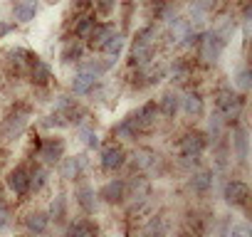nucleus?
<instances>
[{"label":"nucleus","mask_w":252,"mask_h":237,"mask_svg":"<svg viewBox=\"0 0 252 237\" xmlns=\"http://www.w3.org/2000/svg\"><path fill=\"white\" fill-rule=\"evenodd\" d=\"M131 121H134V129L136 131H141V134L151 131L154 124H156V106H154V101L144 104L136 114H131Z\"/></svg>","instance_id":"4"},{"label":"nucleus","mask_w":252,"mask_h":237,"mask_svg":"<svg viewBox=\"0 0 252 237\" xmlns=\"http://www.w3.org/2000/svg\"><path fill=\"white\" fill-rule=\"evenodd\" d=\"M161 111H163V116H176V111H178V96H173V94H166L163 99H161Z\"/></svg>","instance_id":"27"},{"label":"nucleus","mask_w":252,"mask_h":237,"mask_svg":"<svg viewBox=\"0 0 252 237\" xmlns=\"http://www.w3.org/2000/svg\"><path fill=\"white\" fill-rule=\"evenodd\" d=\"M45 180H47V173H45L42 168H35V171L30 173V190H40V188L45 185Z\"/></svg>","instance_id":"29"},{"label":"nucleus","mask_w":252,"mask_h":237,"mask_svg":"<svg viewBox=\"0 0 252 237\" xmlns=\"http://www.w3.org/2000/svg\"><path fill=\"white\" fill-rule=\"evenodd\" d=\"M10 57H13V62L23 69V67H30V62L35 59V55H30L28 50H23V47H15V50H10Z\"/></svg>","instance_id":"26"},{"label":"nucleus","mask_w":252,"mask_h":237,"mask_svg":"<svg viewBox=\"0 0 252 237\" xmlns=\"http://www.w3.org/2000/svg\"><path fill=\"white\" fill-rule=\"evenodd\" d=\"M124 195H126V183H124L121 178L109 180V183L99 190V198H104L106 203H121V200H124Z\"/></svg>","instance_id":"9"},{"label":"nucleus","mask_w":252,"mask_h":237,"mask_svg":"<svg viewBox=\"0 0 252 237\" xmlns=\"http://www.w3.org/2000/svg\"><path fill=\"white\" fill-rule=\"evenodd\" d=\"M101 50L106 52V57H109V59H114V62H116V59H119V55H121V50H124V35H121V32H114V35L106 40V45H104Z\"/></svg>","instance_id":"17"},{"label":"nucleus","mask_w":252,"mask_h":237,"mask_svg":"<svg viewBox=\"0 0 252 237\" xmlns=\"http://www.w3.org/2000/svg\"><path fill=\"white\" fill-rule=\"evenodd\" d=\"M183 111H186L188 116H200V114H203V99H200L198 91H188V94L183 96Z\"/></svg>","instance_id":"16"},{"label":"nucleus","mask_w":252,"mask_h":237,"mask_svg":"<svg viewBox=\"0 0 252 237\" xmlns=\"http://www.w3.org/2000/svg\"><path fill=\"white\" fill-rule=\"evenodd\" d=\"M111 35H114V25H94V30H92L89 37H87V40H89V47L101 50Z\"/></svg>","instance_id":"11"},{"label":"nucleus","mask_w":252,"mask_h":237,"mask_svg":"<svg viewBox=\"0 0 252 237\" xmlns=\"http://www.w3.org/2000/svg\"><path fill=\"white\" fill-rule=\"evenodd\" d=\"M166 235V227H163V220L161 217H151L144 227V237H163Z\"/></svg>","instance_id":"25"},{"label":"nucleus","mask_w":252,"mask_h":237,"mask_svg":"<svg viewBox=\"0 0 252 237\" xmlns=\"http://www.w3.org/2000/svg\"><path fill=\"white\" fill-rule=\"evenodd\" d=\"M67 237H96V227L89 220H77V222L69 225Z\"/></svg>","instance_id":"15"},{"label":"nucleus","mask_w":252,"mask_h":237,"mask_svg":"<svg viewBox=\"0 0 252 237\" xmlns=\"http://www.w3.org/2000/svg\"><path fill=\"white\" fill-rule=\"evenodd\" d=\"M8 185H10V190H13L15 195L30 193V171H28V168H15V171H10Z\"/></svg>","instance_id":"8"},{"label":"nucleus","mask_w":252,"mask_h":237,"mask_svg":"<svg viewBox=\"0 0 252 237\" xmlns=\"http://www.w3.org/2000/svg\"><path fill=\"white\" fill-rule=\"evenodd\" d=\"M35 13H37V5L35 3H15V8H13V15H15L18 23L35 20Z\"/></svg>","instance_id":"18"},{"label":"nucleus","mask_w":252,"mask_h":237,"mask_svg":"<svg viewBox=\"0 0 252 237\" xmlns=\"http://www.w3.org/2000/svg\"><path fill=\"white\" fill-rule=\"evenodd\" d=\"M82 171H84V158H82V156L67 158L64 166H62V176H64V178H77Z\"/></svg>","instance_id":"21"},{"label":"nucleus","mask_w":252,"mask_h":237,"mask_svg":"<svg viewBox=\"0 0 252 237\" xmlns=\"http://www.w3.org/2000/svg\"><path fill=\"white\" fill-rule=\"evenodd\" d=\"M25 126H28V109H18L15 114H10L5 118V124H3V139H8V141L18 139L25 131Z\"/></svg>","instance_id":"2"},{"label":"nucleus","mask_w":252,"mask_h":237,"mask_svg":"<svg viewBox=\"0 0 252 237\" xmlns=\"http://www.w3.org/2000/svg\"><path fill=\"white\" fill-rule=\"evenodd\" d=\"M77 203H79V207L84 212H94V190L89 185H82L77 190Z\"/></svg>","instance_id":"22"},{"label":"nucleus","mask_w":252,"mask_h":237,"mask_svg":"<svg viewBox=\"0 0 252 237\" xmlns=\"http://www.w3.org/2000/svg\"><path fill=\"white\" fill-rule=\"evenodd\" d=\"M47 222H50V217L42 215V212H35V215L28 217V227H30V232H35V235H42V232L47 230Z\"/></svg>","instance_id":"23"},{"label":"nucleus","mask_w":252,"mask_h":237,"mask_svg":"<svg viewBox=\"0 0 252 237\" xmlns=\"http://www.w3.org/2000/svg\"><path fill=\"white\" fill-rule=\"evenodd\" d=\"M210 185H213V173H210V171H198V173L190 178V188H193L195 193H208Z\"/></svg>","instance_id":"19"},{"label":"nucleus","mask_w":252,"mask_h":237,"mask_svg":"<svg viewBox=\"0 0 252 237\" xmlns=\"http://www.w3.org/2000/svg\"><path fill=\"white\" fill-rule=\"evenodd\" d=\"M116 134H119V136H126V139L136 134V129H134V121H131V116L126 118V121H121V124L116 126Z\"/></svg>","instance_id":"30"},{"label":"nucleus","mask_w":252,"mask_h":237,"mask_svg":"<svg viewBox=\"0 0 252 237\" xmlns=\"http://www.w3.org/2000/svg\"><path fill=\"white\" fill-rule=\"evenodd\" d=\"M237 87H240V89H250V72H247V69H242V72L237 74Z\"/></svg>","instance_id":"35"},{"label":"nucleus","mask_w":252,"mask_h":237,"mask_svg":"<svg viewBox=\"0 0 252 237\" xmlns=\"http://www.w3.org/2000/svg\"><path fill=\"white\" fill-rule=\"evenodd\" d=\"M94 84H96V77H92L89 72H77L74 74V79H72V91L74 94H89L92 89H94Z\"/></svg>","instance_id":"12"},{"label":"nucleus","mask_w":252,"mask_h":237,"mask_svg":"<svg viewBox=\"0 0 252 237\" xmlns=\"http://www.w3.org/2000/svg\"><path fill=\"white\" fill-rule=\"evenodd\" d=\"M79 134L84 136V141H87L89 148H96V146H99V139H96V134H94L92 129H79Z\"/></svg>","instance_id":"32"},{"label":"nucleus","mask_w":252,"mask_h":237,"mask_svg":"<svg viewBox=\"0 0 252 237\" xmlns=\"http://www.w3.org/2000/svg\"><path fill=\"white\" fill-rule=\"evenodd\" d=\"M240 106H242V99L235 96L232 91H220L218 94V111H220L222 118H237Z\"/></svg>","instance_id":"5"},{"label":"nucleus","mask_w":252,"mask_h":237,"mask_svg":"<svg viewBox=\"0 0 252 237\" xmlns=\"http://www.w3.org/2000/svg\"><path fill=\"white\" fill-rule=\"evenodd\" d=\"M94 25H96V20L92 15H79L74 20V35L77 37H89V32L94 30Z\"/></svg>","instance_id":"20"},{"label":"nucleus","mask_w":252,"mask_h":237,"mask_svg":"<svg viewBox=\"0 0 252 237\" xmlns=\"http://www.w3.org/2000/svg\"><path fill=\"white\" fill-rule=\"evenodd\" d=\"M62 153H64V144H62L60 139H47V141H42V144H40V158H42V161H47V163L60 161V158H62Z\"/></svg>","instance_id":"10"},{"label":"nucleus","mask_w":252,"mask_h":237,"mask_svg":"<svg viewBox=\"0 0 252 237\" xmlns=\"http://www.w3.org/2000/svg\"><path fill=\"white\" fill-rule=\"evenodd\" d=\"M247 198H250V188L242 183V180H230L227 185H225V200L230 203V205H245L247 203Z\"/></svg>","instance_id":"7"},{"label":"nucleus","mask_w":252,"mask_h":237,"mask_svg":"<svg viewBox=\"0 0 252 237\" xmlns=\"http://www.w3.org/2000/svg\"><path fill=\"white\" fill-rule=\"evenodd\" d=\"M208 131H210V136H213V139H220V131H222V121H220V116H213V118H210Z\"/></svg>","instance_id":"31"},{"label":"nucleus","mask_w":252,"mask_h":237,"mask_svg":"<svg viewBox=\"0 0 252 237\" xmlns=\"http://www.w3.org/2000/svg\"><path fill=\"white\" fill-rule=\"evenodd\" d=\"M156 163H158V161H156V153H151V151H139V153H136V166H139L141 171L151 173Z\"/></svg>","instance_id":"24"},{"label":"nucleus","mask_w":252,"mask_h":237,"mask_svg":"<svg viewBox=\"0 0 252 237\" xmlns=\"http://www.w3.org/2000/svg\"><path fill=\"white\" fill-rule=\"evenodd\" d=\"M121 166H124V148L116 146V144L104 146V151H101V168L111 173V171H119Z\"/></svg>","instance_id":"6"},{"label":"nucleus","mask_w":252,"mask_h":237,"mask_svg":"<svg viewBox=\"0 0 252 237\" xmlns=\"http://www.w3.org/2000/svg\"><path fill=\"white\" fill-rule=\"evenodd\" d=\"M62 215H64V198L60 195V198H55V203H52V217H55V220H62Z\"/></svg>","instance_id":"33"},{"label":"nucleus","mask_w":252,"mask_h":237,"mask_svg":"<svg viewBox=\"0 0 252 237\" xmlns=\"http://www.w3.org/2000/svg\"><path fill=\"white\" fill-rule=\"evenodd\" d=\"M5 225H8V207L0 203V230H3Z\"/></svg>","instance_id":"36"},{"label":"nucleus","mask_w":252,"mask_h":237,"mask_svg":"<svg viewBox=\"0 0 252 237\" xmlns=\"http://www.w3.org/2000/svg\"><path fill=\"white\" fill-rule=\"evenodd\" d=\"M181 237H195V235H193L190 230H183V232H181Z\"/></svg>","instance_id":"37"},{"label":"nucleus","mask_w":252,"mask_h":237,"mask_svg":"<svg viewBox=\"0 0 252 237\" xmlns=\"http://www.w3.org/2000/svg\"><path fill=\"white\" fill-rule=\"evenodd\" d=\"M82 57V47L77 42H67V47L62 50V62H74Z\"/></svg>","instance_id":"28"},{"label":"nucleus","mask_w":252,"mask_h":237,"mask_svg":"<svg viewBox=\"0 0 252 237\" xmlns=\"http://www.w3.org/2000/svg\"><path fill=\"white\" fill-rule=\"evenodd\" d=\"M232 148H235V156L240 163L247 161V129L245 126H237L235 136H232Z\"/></svg>","instance_id":"14"},{"label":"nucleus","mask_w":252,"mask_h":237,"mask_svg":"<svg viewBox=\"0 0 252 237\" xmlns=\"http://www.w3.org/2000/svg\"><path fill=\"white\" fill-rule=\"evenodd\" d=\"M129 237H136V235H129Z\"/></svg>","instance_id":"38"},{"label":"nucleus","mask_w":252,"mask_h":237,"mask_svg":"<svg viewBox=\"0 0 252 237\" xmlns=\"http://www.w3.org/2000/svg\"><path fill=\"white\" fill-rule=\"evenodd\" d=\"M205 146H208V136L205 134H188L183 141H181V151H183V158H193V161H198L200 158V153L205 151Z\"/></svg>","instance_id":"3"},{"label":"nucleus","mask_w":252,"mask_h":237,"mask_svg":"<svg viewBox=\"0 0 252 237\" xmlns=\"http://www.w3.org/2000/svg\"><path fill=\"white\" fill-rule=\"evenodd\" d=\"M230 237H250V227H247L245 222H237V225H232Z\"/></svg>","instance_id":"34"},{"label":"nucleus","mask_w":252,"mask_h":237,"mask_svg":"<svg viewBox=\"0 0 252 237\" xmlns=\"http://www.w3.org/2000/svg\"><path fill=\"white\" fill-rule=\"evenodd\" d=\"M30 77H32L35 84H47L50 77H52V72H50V67H47L40 57H35V59L30 62Z\"/></svg>","instance_id":"13"},{"label":"nucleus","mask_w":252,"mask_h":237,"mask_svg":"<svg viewBox=\"0 0 252 237\" xmlns=\"http://www.w3.org/2000/svg\"><path fill=\"white\" fill-rule=\"evenodd\" d=\"M222 50H225V42L213 30L210 32H203V37H200V57L205 62H218L220 55H222Z\"/></svg>","instance_id":"1"}]
</instances>
